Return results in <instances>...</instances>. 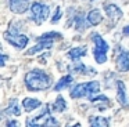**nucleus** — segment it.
<instances>
[{
    "label": "nucleus",
    "mask_w": 129,
    "mask_h": 127,
    "mask_svg": "<svg viewBox=\"0 0 129 127\" xmlns=\"http://www.w3.org/2000/svg\"><path fill=\"white\" fill-rule=\"evenodd\" d=\"M71 127H82V126H81V123H75L74 126H71Z\"/></svg>",
    "instance_id": "26"
},
{
    "label": "nucleus",
    "mask_w": 129,
    "mask_h": 127,
    "mask_svg": "<svg viewBox=\"0 0 129 127\" xmlns=\"http://www.w3.org/2000/svg\"><path fill=\"white\" fill-rule=\"evenodd\" d=\"M22 106L26 112H31V110L40 106V101L39 99H35V98H25L22 101Z\"/></svg>",
    "instance_id": "17"
},
{
    "label": "nucleus",
    "mask_w": 129,
    "mask_h": 127,
    "mask_svg": "<svg viewBox=\"0 0 129 127\" xmlns=\"http://www.w3.org/2000/svg\"><path fill=\"white\" fill-rule=\"evenodd\" d=\"M51 46H53V41H39V43H38L35 47L29 48L28 51H26V54H28V55H34V54H36V52L42 51V50L50 48Z\"/></svg>",
    "instance_id": "15"
},
{
    "label": "nucleus",
    "mask_w": 129,
    "mask_h": 127,
    "mask_svg": "<svg viewBox=\"0 0 129 127\" xmlns=\"http://www.w3.org/2000/svg\"><path fill=\"white\" fill-rule=\"evenodd\" d=\"M122 32H123V35H129V25H128V26H125V28H123V30H122Z\"/></svg>",
    "instance_id": "25"
},
{
    "label": "nucleus",
    "mask_w": 129,
    "mask_h": 127,
    "mask_svg": "<svg viewBox=\"0 0 129 127\" xmlns=\"http://www.w3.org/2000/svg\"><path fill=\"white\" fill-rule=\"evenodd\" d=\"M4 127H18V123L15 120H7Z\"/></svg>",
    "instance_id": "23"
},
{
    "label": "nucleus",
    "mask_w": 129,
    "mask_h": 127,
    "mask_svg": "<svg viewBox=\"0 0 129 127\" xmlns=\"http://www.w3.org/2000/svg\"><path fill=\"white\" fill-rule=\"evenodd\" d=\"M117 69L119 72L129 71V51H121L117 57Z\"/></svg>",
    "instance_id": "8"
},
{
    "label": "nucleus",
    "mask_w": 129,
    "mask_h": 127,
    "mask_svg": "<svg viewBox=\"0 0 129 127\" xmlns=\"http://www.w3.org/2000/svg\"><path fill=\"white\" fill-rule=\"evenodd\" d=\"M100 91V83L99 82H89V83H81L76 84L71 90L72 98H82V97H90L93 94Z\"/></svg>",
    "instance_id": "2"
},
{
    "label": "nucleus",
    "mask_w": 129,
    "mask_h": 127,
    "mask_svg": "<svg viewBox=\"0 0 129 127\" xmlns=\"http://www.w3.org/2000/svg\"><path fill=\"white\" fill-rule=\"evenodd\" d=\"M50 117H51L50 116V108H49V105H46V106L43 108V110L38 116H35L34 119L29 117L28 120H26V127H46V124H47V121Z\"/></svg>",
    "instance_id": "6"
},
{
    "label": "nucleus",
    "mask_w": 129,
    "mask_h": 127,
    "mask_svg": "<svg viewBox=\"0 0 129 127\" xmlns=\"http://www.w3.org/2000/svg\"><path fill=\"white\" fill-rule=\"evenodd\" d=\"M10 10L15 14H22L28 10L26 0H10Z\"/></svg>",
    "instance_id": "10"
},
{
    "label": "nucleus",
    "mask_w": 129,
    "mask_h": 127,
    "mask_svg": "<svg viewBox=\"0 0 129 127\" xmlns=\"http://www.w3.org/2000/svg\"><path fill=\"white\" fill-rule=\"evenodd\" d=\"M86 50H87L86 47H75V48H72L68 52V58H71L74 62H78L79 58L86 55Z\"/></svg>",
    "instance_id": "13"
},
{
    "label": "nucleus",
    "mask_w": 129,
    "mask_h": 127,
    "mask_svg": "<svg viewBox=\"0 0 129 127\" xmlns=\"http://www.w3.org/2000/svg\"><path fill=\"white\" fill-rule=\"evenodd\" d=\"M50 83H51L50 76L40 69H34V71L28 72L25 76V84L29 91L47 90L50 87Z\"/></svg>",
    "instance_id": "1"
},
{
    "label": "nucleus",
    "mask_w": 129,
    "mask_h": 127,
    "mask_svg": "<svg viewBox=\"0 0 129 127\" xmlns=\"http://www.w3.org/2000/svg\"><path fill=\"white\" fill-rule=\"evenodd\" d=\"M117 99L122 106H126V105H128L126 93H125V84H123V82H121V80L117 82Z\"/></svg>",
    "instance_id": "11"
},
{
    "label": "nucleus",
    "mask_w": 129,
    "mask_h": 127,
    "mask_svg": "<svg viewBox=\"0 0 129 127\" xmlns=\"http://www.w3.org/2000/svg\"><path fill=\"white\" fill-rule=\"evenodd\" d=\"M50 14V8L49 6L43 4V3L35 2L34 4L31 6V18L36 22L38 25H40L43 21H46Z\"/></svg>",
    "instance_id": "4"
},
{
    "label": "nucleus",
    "mask_w": 129,
    "mask_h": 127,
    "mask_svg": "<svg viewBox=\"0 0 129 127\" xmlns=\"http://www.w3.org/2000/svg\"><path fill=\"white\" fill-rule=\"evenodd\" d=\"M104 10H106L107 15L112 19V25H115L121 18H122V11H121L119 7H117L115 4H110V3H107V4L104 6Z\"/></svg>",
    "instance_id": "7"
},
{
    "label": "nucleus",
    "mask_w": 129,
    "mask_h": 127,
    "mask_svg": "<svg viewBox=\"0 0 129 127\" xmlns=\"http://www.w3.org/2000/svg\"><path fill=\"white\" fill-rule=\"evenodd\" d=\"M74 19V22H75V26H76V29H79V30H83L87 26V19L86 18H83V15H82L81 13L78 14V15L75 17V18H72Z\"/></svg>",
    "instance_id": "21"
},
{
    "label": "nucleus",
    "mask_w": 129,
    "mask_h": 127,
    "mask_svg": "<svg viewBox=\"0 0 129 127\" xmlns=\"http://www.w3.org/2000/svg\"><path fill=\"white\" fill-rule=\"evenodd\" d=\"M86 19H87V22H89V25L96 26V25H99L103 21V17H101L100 10H99V8H94V10L89 11V14L86 15Z\"/></svg>",
    "instance_id": "12"
},
{
    "label": "nucleus",
    "mask_w": 129,
    "mask_h": 127,
    "mask_svg": "<svg viewBox=\"0 0 129 127\" xmlns=\"http://www.w3.org/2000/svg\"><path fill=\"white\" fill-rule=\"evenodd\" d=\"M51 109H53L56 113L64 112V110L67 109V102H65V99L62 98L61 95H58V97L56 98V101H54V104H53V106H51Z\"/></svg>",
    "instance_id": "18"
},
{
    "label": "nucleus",
    "mask_w": 129,
    "mask_h": 127,
    "mask_svg": "<svg viewBox=\"0 0 129 127\" xmlns=\"http://www.w3.org/2000/svg\"><path fill=\"white\" fill-rule=\"evenodd\" d=\"M26 2H28V0H26Z\"/></svg>",
    "instance_id": "27"
},
{
    "label": "nucleus",
    "mask_w": 129,
    "mask_h": 127,
    "mask_svg": "<svg viewBox=\"0 0 129 127\" xmlns=\"http://www.w3.org/2000/svg\"><path fill=\"white\" fill-rule=\"evenodd\" d=\"M4 115H15V116H18L21 113V110H20V106H18V101L17 99H11L10 101V105H9V108L7 109H4Z\"/></svg>",
    "instance_id": "19"
},
{
    "label": "nucleus",
    "mask_w": 129,
    "mask_h": 127,
    "mask_svg": "<svg viewBox=\"0 0 129 127\" xmlns=\"http://www.w3.org/2000/svg\"><path fill=\"white\" fill-rule=\"evenodd\" d=\"M92 39L94 41V48H93V55L94 59L99 64H104L107 61V51H108V44L106 43L103 37L99 33H93Z\"/></svg>",
    "instance_id": "3"
},
{
    "label": "nucleus",
    "mask_w": 129,
    "mask_h": 127,
    "mask_svg": "<svg viewBox=\"0 0 129 127\" xmlns=\"http://www.w3.org/2000/svg\"><path fill=\"white\" fill-rule=\"evenodd\" d=\"M4 39H6L10 44L17 47V48H25L28 41H29L26 36L18 33V30L14 29V28H11V26H10V30L4 32Z\"/></svg>",
    "instance_id": "5"
},
{
    "label": "nucleus",
    "mask_w": 129,
    "mask_h": 127,
    "mask_svg": "<svg viewBox=\"0 0 129 127\" xmlns=\"http://www.w3.org/2000/svg\"><path fill=\"white\" fill-rule=\"evenodd\" d=\"M60 18H61V8L57 7L56 13H54V15H53V19H51V24H57V22L60 21Z\"/></svg>",
    "instance_id": "22"
},
{
    "label": "nucleus",
    "mask_w": 129,
    "mask_h": 127,
    "mask_svg": "<svg viewBox=\"0 0 129 127\" xmlns=\"http://www.w3.org/2000/svg\"><path fill=\"white\" fill-rule=\"evenodd\" d=\"M72 80H74V77L71 76V75H65V76H62L61 79L57 82V84L54 86V91H61V90H64V88H67L68 86L72 83Z\"/></svg>",
    "instance_id": "14"
},
{
    "label": "nucleus",
    "mask_w": 129,
    "mask_h": 127,
    "mask_svg": "<svg viewBox=\"0 0 129 127\" xmlns=\"http://www.w3.org/2000/svg\"><path fill=\"white\" fill-rule=\"evenodd\" d=\"M89 123L90 127H108V120L101 116H90Z\"/></svg>",
    "instance_id": "16"
},
{
    "label": "nucleus",
    "mask_w": 129,
    "mask_h": 127,
    "mask_svg": "<svg viewBox=\"0 0 129 127\" xmlns=\"http://www.w3.org/2000/svg\"><path fill=\"white\" fill-rule=\"evenodd\" d=\"M61 33L58 32H47V33H43L42 36L38 37V41H53L56 39H61Z\"/></svg>",
    "instance_id": "20"
},
{
    "label": "nucleus",
    "mask_w": 129,
    "mask_h": 127,
    "mask_svg": "<svg viewBox=\"0 0 129 127\" xmlns=\"http://www.w3.org/2000/svg\"><path fill=\"white\" fill-rule=\"evenodd\" d=\"M6 59H7V55H2V66H3L4 65V64H6Z\"/></svg>",
    "instance_id": "24"
},
{
    "label": "nucleus",
    "mask_w": 129,
    "mask_h": 127,
    "mask_svg": "<svg viewBox=\"0 0 129 127\" xmlns=\"http://www.w3.org/2000/svg\"><path fill=\"white\" fill-rule=\"evenodd\" d=\"M71 71L76 72V73H81V75H96L97 72L94 71L93 68H89V66H86L83 62H81V61H78V62H75L72 66H70Z\"/></svg>",
    "instance_id": "9"
}]
</instances>
